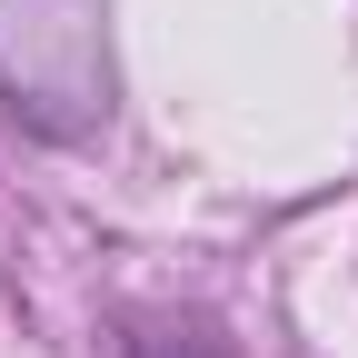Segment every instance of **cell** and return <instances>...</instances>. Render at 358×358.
Here are the masks:
<instances>
[{
  "label": "cell",
  "mask_w": 358,
  "mask_h": 358,
  "mask_svg": "<svg viewBox=\"0 0 358 358\" xmlns=\"http://www.w3.org/2000/svg\"><path fill=\"white\" fill-rule=\"evenodd\" d=\"M129 358H229V338L199 329V319H179V329H140V348Z\"/></svg>",
  "instance_id": "obj_1"
}]
</instances>
